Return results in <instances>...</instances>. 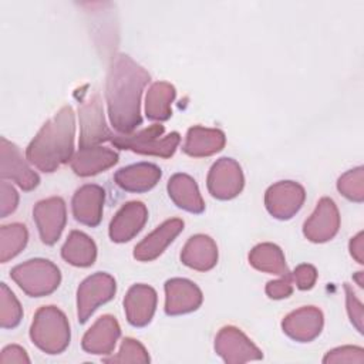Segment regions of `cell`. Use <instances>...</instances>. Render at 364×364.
Masks as SVG:
<instances>
[{"label": "cell", "mask_w": 364, "mask_h": 364, "mask_svg": "<svg viewBox=\"0 0 364 364\" xmlns=\"http://www.w3.org/2000/svg\"><path fill=\"white\" fill-rule=\"evenodd\" d=\"M148 71L127 54L114 57L105 81L109 122L118 134H131L142 124L141 97L149 82Z\"/></svg>", "instance_id": "obj_1"}, {"label": "cell", "mask_w": 364, "mask_h": 364, "mask_svg": "<svg viewBox=\"0 0 364 364\" xmlns=\"http://www.w3.org/2000/svg\"><path fill=\"white\" fill-rule=\"evenodd\" d=\"M75 117L70 105L50 118L26 149L27 161L43 172H54L74 155Z\"/></svg>", "instance_id": "obj_2"}, {"label": "cell", "mask_w": 364, "mask_h": 364, "mask_svg": "<svg viewBox=\"0 0 364 364\" xmlns=\"http://www.w3.org/2000/svg\"><path fill=\"white\" fill-rule=\"evenodd\" d=\"M30 338L34 346L47 354L63 353L71 338L68 318L55 306L40 307L30 327Z\"/></svg>", "instance_id": "obj_3"}, {"label": "cell", "mask_w": 364, "mask_h": 364, "mask_svg": "<svg viewBox=\"0 0 364 364\" xmlns=\"http://www.w3.org/2000/svg\"><path fill=\"white\" fill-rule=\"evenodd\" d=\"M164 131V125L152 124L151 127L141 129L138 132L114 135L111 142L114 146L119 149L132 151L141 155L171 158L181 142V135L176 131H173L162 136Z\"/></svg>", "instance_id": "obj_4"}, {"label": "cell", "mask_w": 364, "mask_h": 364, "mask_svg": "<svg viewBox=\"0 0 364 364\" xmlns=\"http://www.w3.org/2000/svg\"><path fill=\"white\" fill-rule=\"evenodd\" d=\"M10 277L30 297L51 294L61 282L60 269L47 259L36 257L14 266Z\"/></svg>", "instance_id": "obj_5"}, {"label": "cell", "mask_w": 364, "mask_h": 364, "mask_svg": "<svg viewBox=\"0 0 364 364\" xmlns=\"http://www.w3.org/2000/svg\"><path fill=\"white\" fill-rule=\"evenodd\" d=\"M117 291L115 279L104 272H97L81 282L77 289V316L84 324L91 314L104 303L109 301Z\"/></svg>", "instance_id": "obj_6"}, {"label": "cell", "mask_w": 364, "mask_h": 364, "mask_svg": "<svg viewBox=\"0 0 364 364\" xmlns=\"http://www.w3.org/2000/svg\"><path fill=\"white\" fill-rule=\"evenodd\" d=\"M215 351L228 364L262 360V350L237 327L225 326L215 337Z\"/></svg>", "instance_id": "obj_7"}, {"label": "cell", "mask_w": 364, "mask_h": 364, "mask_svg": "<svg viewBox=\"0 0 364 364\" xmlns=\"http://www.w3.org/2000/svg\"><path fill=\"white\" fill-rule=\"evenodd\" d=\"M80 117V148L98 146L111 141L114 134L108 129L104 118V108L100 95L95 92L78 107Z\"/></svg>", "instance_id": "obj_8"}, {"label": "cell", "mask_w": 364, "mask_h": 364, "mask_svg": "<svg viewBox=\"0 0 364 364\" xmlns=\"http://www.w3.org/2000/svg\"><path fill=\"white\" fill-rule=\"evenodd\" d=\"M304 199L306 191L300 183L294 181H280L267 188L264 206L273 218L287 220L301 209Z\"/></svg>", "instance_id": "obj_9"}, {"label": "cell", "mask_w": 364, "mask_h": 364, "mask_svg": "<svg viewBox=\"0 0 364 364\" xmlns=\"http://www.w3.org/2000/svg\"><path fill=\"white\" fill-rule=\"evenodd\" d=\"M206 185L209 193L219 200L236 198L245 186V176L240 165L232 158L225 156L218 159L209 169Z\"/></svg>", "instance_id": "obj_10"}, {"label": "cell", "mask_w": 364, "mask_h": 364, "mask_svg": "<svg viewBox=\"0 0 364 364\" xmlns=\"http://www.w3.org/2000/svg\"><path fill=\"white\" fill-rule=\"evenodd\" d=\"M33 218L44 245H54L65 226L67 209L65 202L60 196H51L36 203L33 209Z\"/></svg>", "instance_id": "obj_11"}, {"label": "cell", "mask_w": 364, "mask_h": 364, "mask_svg": "<svg viewBox=\"0 0 364 364\" xmlns=\"http://www.w3.org/2000/svg\"><path fill=\"white\" fill-rule=\"evenodd\" d=\"M0 176L16 182L23 191H33L40 183V176L24 161L18 146L4 136L0 138Z\"/></svg>", "instance_id": "obj_12"}, {"label": "cell", "mask_w": 364, "mask_h": 364, "mask_svg": "<svg viewBox=\"0 0 364 364\" xmlns=\"http://www.w3.org/2000/svg\"><path fill=\"white\" fill-rule=\"evenodd\" d=\"M340 229V213L333 199L324 196L303 225V235L313 243L331 240Z\"/></svg>", "instance_id": "obj_13"}, {"label": "cell", "mask_w": 364, "mask_h": 364, "mask_svg": "<svg viewBox=\"0 0 364 364\" xmlns=\"http://www.w3.org/2000/svg\"><path fill=\"white\" fill-rule=\"evenodd\" d=\"M203 300L200 289L191 280L173 277L165 282V313L181 316L195 311Z\"/></svg>", "instance_id": "obj_14"}, {"label": "cell", "mask_w": 364, "mask_h": 364, "mask_svg": "<svg viewBox=\"0 0 364 364\" xmlns=\"http://www.w3.org/2000/svg\"><path fill=\"white\" fill-rule=\"evenodd\" d=\"M324 324V317L320 309L304 306L289 313L283 321V333L294 341L309 343L320 336Z\"/></svg>", "instance_id": "obj_15"}, {"label": "cell", "mask_w": 364, "mask_h": 364, "mask_svg": "<svg viewBox=\"0 0 364 364\" xmlns=\"http://www.w3.org/2000/svg\"><path fill=\"white\" fill-rule=\"evenodd\" d=\"M148 220V209L139 200L124 203L109 222V237L115 243H125L136 236Z\"/></svg>", "instance_id": "obj_16"}, {"label": "cell", "mask_w": 364, "mask_h": 364, "mask_svg": "<svg viewBox=\"0 0 364 364\" xmlns=\"http://www.w3.org/2000/svg\"><path fill=\"white\" fill-rule=\"evenodd\" d=\"M156 291L154 287L138 283L129 287L124 297L127 321L134 327H145L151 323L156 309Z\"/></svg>", "instance_id": "obj_17"}, {"label": "cell", "mask_w": 364, "mask_h": 364, "mask_svg": "<svg viewBox=\"0 0 364 364\" xmlns=\"http://www.w3.org/2000/svg\"><path fill=\"white\" fill-rule=\"evenodd\" d=\"M121 336V327L111 314H104L85 331L81 340L84 351L95 355H108L114 351Z\"/></svg>", "instance_id": "obj_18"}, {"label": "cell", "mask_w": 364, "mask_h": 364, "mask_svg": "<svg viewBox=\"0 0 364 364\" xmlns=\"http://www.w3.org/2000/svg\"><path fill=\"white\" fill-rule=\"evenodd\" d=\"M182 230H183L182 219L172 218L165 220L134 247V257L139 262L155 260L164 253V250L175 240V237Z\"/></svg>", "instance_id": "obj_19"}, {"label": "cell", "mask_w": 364, "mask_h": 364, "mask_svg": "<svg viewBox=\"0 0 364 364\" xmlns=\"http://www.w3.org/2000/svg\"><path fill=\"white\" fill-rule=\"evenodd\" d=\"M105 191L95 183H87L78 188L73 196V216L77 222L95 228L102 218Z\"/></svg>", "instance_id": "obj_20"}, {"label": "cell", "mask_w": 364, "mask_h": 364, "mask_svg": "<svg viewBox=\"0 0 364 364\" xmlns=\"http://www.w3.org/2000/svg\"><path fill=\"white\" fill-rule=\"evenodd\" d=\"M161 168L149 162H138L118 169L114 175L115 183L127 192H148L161 179Z\"/></svg>", "instance_id": "obj_21"}, {"label": "cell", "mask_w": 364, "mask_h": 364, "mask_svg": "<svg viewBox=\"0 0 364 364\" xmlns=\"http://www.w3.org/2000/svg\"><path fill=\"white\" fill-rule=\"evenodd\" d=\"M181 262L198 272H208L218 263V246L208 235H193L181 252Z\"/></svg>", "instance_id": "obj_22"}, {"label": "cell", "mask_w": 364, "mask_h": 364, "mask_svg": "<svg viewBox=\"0 0 364 364\" xmlns=\"http://www.w3.org/2000/svg\"><path fill=\"white\" fill-rule=\"evenodd\" d=\"M71 169L78 176H92L118 162V154L105 146L80 148L71 158Z\"/></svg>", "instance_id": "obj_23"}, {"label": "cell", "mask_w": 364, "mask_h": 364, "mask_svg": "<svg viewBox=\"0 0 364 364\" xmlns=\"http://www.w3.org/2000/svg\"><path fill=\"white\" fill-rule=\"evenodd\" d=\"M226 144L225 132L218 128H205L200 125L191 127L183 142V152L193 158L210 156L223 149Z\"/></svg>", "instance_id": "obj_24"}, {"label": "cell", "mask_w": 364, "mask_h": 364, "mask_svg": "<svg viewBox=\"0 0 364 364\" xmlns=\"http://www.w3.org/2000/svg\"><path fill=\"white\" fill-rule=\"evenodd\" d=\"M166 189L169 198L178 208L191 213H202L205 210L203 198L192 176L175 173L169 178Z\"/></svg>", "instance_id": "obj_25"}, {"label": "cell", "mask_w": 364, "mask_h": 364, "mask_svg": "<svg viewBox=\"0 0 364 364\" xmlns=\"http://www.w3.org/2000/svg\"><path fill=\"white\" fill-rule=\"evenodd\" d=\"M61 257L75 267L92 266L97 259L95 242L84 232L71 230L61 247Z\"/></svg>", "instance_id": "obj_26"}, {"label": "cell", "mask_w": 364, "mask_h": 364, "mask_svg": "<svg viewBox=\"0 0 364 364\" xmlns=\"http://www.w3.org/2000/svg\"><path fill=\"white\" fill-rule=\"evenodd\" d=\"M176 90L171 82H154L145 97V115L151 121H166L172 115L171 105L175 100Z\"/></svg>", "instance_id": "obj_27"}, {"label": "cell", "mask_w": 364, "mask_h": 364, "mask_svg": "<svg viewBox=\"0 0 364 364\" xmlns=\"http://www.w3.org/2000/svg\"><path fill=\"white\" fill-rule=\"evenodd\" d=\"M249 263L256 270L269 274H277L280 277L290 274L283 250L270 242L256 245L249 253Z\"/></svg>", "instance_id": "obj_28"}, {"label": "cell", "mask_w": 364, "mask_h": 364, "mask_svg": "<svg viewBox=\"0 0 364 364\" xmlns=\"http://www.w3.org/2000/svg\"><path fill=\"white\" fill-rule=\"evenodd\" d=\"M28 232L23 223H9L0 228V260L16 257L27 245Z\"/></svg>", "instance_id": "obj_29"}, {"label": "cell", "mask_w": 364, "mask_h": 364, "mask_svg": "<svg viewBox=\"0 0 364 364\" xmlns=\"http://www.w3.org/2000/svg\"><path fill=\"white\" fill-rule=\"evenodd\" d=\"M23 318V309L14 293L6 283L0 284V326L3 328H14Z\"/></svg>", "instance_id": "obj_30"}, {"label": "cell", "mask_w": 364, "mask_h": 364, "mask_svg": "<svg viewBox=\"0 0 364 364\" xmlns=\"http://www.w3.org/2000/svg\"><path fill=\"white\" fill-rule=\"evenodd\" d=\"M338 192L353 202L364 200V168L357 166L343 173L337 181Z\"/></svg>", "instance_id": "obj_31"}, {"label": "cell", "mask_w": 364, "mask_h": 364, "mask_svg": "<svg viewBox=\"0 0 364 364\" xmlns=\"http://www.w3.org/2000/svg\"><path fill=\"white\" fill-rule=\"evenodd\" d=\"M104 363H121V364H127V363H138V364H146L151 361L149 354L146 351V348L135 338L131 337H125L121 343L119 351L112 355V357H107L102 360Z\"/></svg>", "instance_id": "obj_32"}, {"label": "cell", "mask_w": 364, "mask_h": 364, "mask_svg": "<svg viewBox=\"0 0 364 364\" xmlns=\"http://www.w3.org/2000/svg\"><path fill=\"white\" fill-rule=\"evenodd\" d=\"M324 364L333 363H353L363 364L364 363V350L358 346H343L327 351L323 357Z\"/></svg>", "instance_id": "obj_33"}, {"label": "cell", "mask_w": 364, "mask_h": 364, "mask_svg": "<svg viewBox=\"0 0 364 364\" xmlns=\"http://www.w3.org/2000/svg\"><path fill=\"white\" fill-rule=\"evenodd\" d=\"M346 301H347V313L351 320V323L355 326V328L363 333V303L355 296L353 287L346 283Z\"/></svg>", "instance_id": "obj_34"}, {"label": "cell", "mask_w": 364, "mask_h": 364, "mask_svg": "<svg viewBox=\"0 0 364 364\" xmlns=\"http://www.w3.org/2000/svg\"><path fill=\"white\" fill-rule=\"evenodd\" d=\"M291 279L296 282L299 290H310L317 280V270L313 264L301 263L293 270Z\"/></svg>", "instance_id": "obj_35"}, {"label": "cell", "mask_w": 364, "mask_h": 364, "mask_svg": "<svg viewBox=\"0 0 364 364\" xmlns=\"http://www.w3.org/2000/svg\"><path fill=\"white\" fill-rule=\"evenodd\" d=\"M18 205V193L6 181H1L0 183V216L6 218L7 215L13 213L17 209Z\"/></svg>", "instance_id": "obj_36"}, {"label": "cell", "mask_w": 364, "mask_h": 364, "mask_svg": "<svg viewBox=\"0 0 364 364\" xmlns=\"http://www.w3.org/2000/svg\"><path fill=\"white\" fill-rule=\"evenodd\" d=\"M293 279H291V273L289 276H282L277 280H272L266 284V294L270 299L274 300H280V299H286L293 293V284H291Z\"/></svg>", "instance_id": "obj_37"}, {"label": "cell", "mask_w": 364, "mask_h": 364, "mask_svg": "<svg viewBox=\"0 0 364 364\" xmlns=\"http://www.w3.org/2000/svg\"><path fill=\"white\" fill-rule=\"evenodd\" d=\"M0 363L1 364H10V363H17V364H28L30 358L26 353V350L17 344L7 346L1 350L0 354Z\"/></svg>", "instance_id": "obj_38"}, {"label": "cell", "mask_w": 364, "mask_h": 364, "mask_svg": "<svg viewBox=\"0 0 364 364\" xmlns=\"http://www.w3.org/2000/svg\"><path fill=\"white\" fill-rule=\"evenodd\" d=\"M364 233L363 232H358L354 237H351V240H350V245H348V247H350V255L361 264V263H364V257H363V253H364V245H363V242H364Z\"/></svg>", "instance_id": "obj_39"}, {"label": "cell", "mask_w": 364, "mask_h": 364, "mask_svg": "<svg viewBox=\"0 0 364 364\" xmlns=\"http://www.w3.org/2000/svg\"><path fill=\"white\" fill-rule=\"evenodd\" d=\"M361 274H363V272H357V283H358V286L360 287H363V280H361Z\"/></svg>", "instance_id": "obj_40"}]
</instances>
